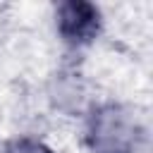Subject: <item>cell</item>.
<instances>
[{
	"mask_svg": "<svg viewBox=\"0 0 153 153\" xmlns=\"http://www.w3.org/2000/svg\"><path fill=\"white\" fill-rule=\"evenodd\" d=\"M98 10L91 2H81V0H69L62 2L57 10V26L60 33L69 41V43H88L96 33H98Z\"/></svg>",
	"mask_w": 153,
	"mask_h": 153,
	"instance_id": "1",
	"label": "cell"
},
{
	"mask_svg": "<svg viewBox=\"0 0 153 153\" xmlns=\"http://www.w3.org/2000/svg\"><path fill=\"white\" fill-rule=\"evenodd\" d=\"M131 129L124 124V117L117 115V110H108L98 115L96 127H93V139L91 146L98 153H127L131 146Z\"/></svg>",
	"mask_w": 153,
	"mask_h": 153,
	"instance_id": "2",
	"label": "cell"
},
{
	"mask_svg": "<svg viewBox=\"0 0 153 153\" xmlns=\"http://www.w3.org/2000/svg\"><path fill=\"white\" fill-rule=\"evenodd\" d=\"M5 153H50L45 146H41L38 141H31V139H19L14 143L7 146Z\"/></svg>",
	"mask_w": 153,
	"mask_h": 153,
	"instance_id": "3",
	"label": "cell"
}]
</instances>
